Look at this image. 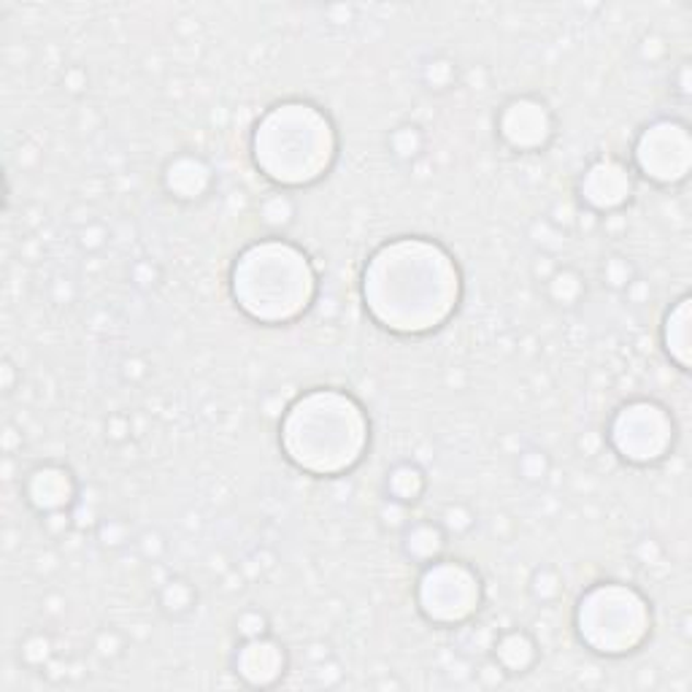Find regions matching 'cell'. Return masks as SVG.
Instances as JSON below:
<instances>
[{
  "label": "cell",
  "mask_w": 692,
  "mask_h": 692,
  "mask_svg": "<svg viewBox=\"0 0 692 692\" xmlns=\"http://www.w3.org/2000/svg\"><path fill=\"white\" fill-rule=\"evenodd\" d=\"M460 271L449 251L420 236L385 244L363 277L371 317L400 336L442 328L460 303Z\"/></svg>",
  "instance_id": "1"
},
{
  "label": "cell",
  "mask_w": 692,
  "mask_h": 692,
  "mask_svg": "<svg viewBox=\"0 0 692 692\" xmlns=\"http://www.w3.org/2000/svg\"><path fill=\"white\" fill-rule=\"evenodd\" d=\"M284 457L314 477H339L363 460L371 425L363 406L333 387H317L295 400L279 427Z\"/></svg>",
  "instance_id": "2"
},
{
  "label": "cell",
  "mask_w": 692,
  "mask_h": 692,
  "mask_svg": "<svg viewBox=\"0 0 692 692\" xmlns=\"http://www.w3.org/2000/svg\"><path fill=\"white\" fill-rule=\"evenodd\" d=\"M336 128L306 101L268 108L251 136V157L262 176L282 187H308L328 176L336 160Z\"/></svg>",
  "instance_id": "3"
},
{
  "label": "cell",
  "mask_w": 692,
  "mask_h": 692,
  "mask_svg": "<svg viewBox=\"0 0 692 692\" xmlns=\"http://www.w3.org/2000/svg\"><path fill=\"white\" fill-rule=\"evenodd\" d=\"M236 306L262 325L295 322L312 308L317 273L295 244L271 236L242 251L231 273Z\"/></svg>",
  "instance_id": "4"
},
{
  "label": "cell",
  "mask_w": 692,
  "mask_h": 692,
  "mask_svg": "<svg viewBox=\"0 0 692 692\" xmlns=\"http://www.w3.org/2000/svg\"><path fill=\"white\" fill-rule=\"evenodd\" d=\"M576 636L595 655H633L652 636L649 603L633 587L598 582L576 606Z\"/></svg>",
  "instance_id": "5"
},
{
  "label": "cell",
  "mask_w": 692,
  "mask_h": 692,
  "mask_svg": "<svg viewBox=\"0 0 692 692\" xmlns=\"http://www.w3.org/2000/svg\"><path fill=\"white\" fill-rule=\"evenodd\" d=\"M482 579L466 560H433L417 582V606L433 625L460 628L482 609Z\"/></svg>",
  "instance_id": "6"
},
{
  "label": "cell",
  "mask_w": 692,
  "mask_h": 692,
  "mask_svg": "<svg viewBox=\"0 0 692 692\" xmlns=\"http://www.w3.org/2000/svg\"><path fill=\"white\" fill-rule=\"evenodd\" d=\"M673 425L666 409L652 400H633L617 409L609 425V444L633 466H652L671 449Z\"/></svg>",
  "instance_id": "7"
},
{
  "label": "cell",
  "mask_w": 692,
  "mask_h": 692,
  "mask_svg": "<svg viewBox=\"0 0 692 692\" xmlns=\"http://www.w3.org/2000/svg\"><path fill=\"white\" fill-rule=\"evenodd\" d=\"M495 133L512 152L533 154L544 152L554 139V114L547 101L533 95H519L506 101L497 112Z\"/></svg>",
  "instance_id": "8"
},
{
  "label": "cell",
  "mask_w": 692,
  "mask_h": 692,
  "mask_svg": "<svg viewBox=\"0 0 692 692\" xmlns=\"http://www.w3.org/2000/svg\"><path fill=\"white\" fill-rule=\"evenodd\" d=\"M688 141V128L684 125H673L668 119L649 125L638 136L636 149H633V160L636 168L642 171L655 185H671V181H682L688 176V149L671 152V146Z\"/></svg>",
  "instance_id": "9"
},
{
  "label": "cell",
  "mask_w": 692,
  "mask_h": 692,
  "mask_svg": "<svg viewBox=\"0 0 692 692\" xmlns=\"http://www.w3.org/2000/svg\"><path fill=\"white\" fill-rule=\"evenodd\" d=\"M579 198L587 211L603 216L620 211L633 198V176L628 163L617 157L593 160L579 181Z\"/></svg>",
  "instance_id": "10"
},
{
  "label": "cell",
  "mask_w": 692,
  "mask_h": 692,
  "mask_svg": "<svg viewBox=\"0 0 692 692\" xmlns=\"http://www.w3.org/2000/svg\"><path fill=\"white\" fill-rule=\"evenodd\" d=\"M79 495V482L73 471L62 462H42L31 468L22 482V497L36 514L71 512Z\"/></svg>",
  "instance_id": "11"
},
{
  "label": "cell",
  "mask_w": 692,
  "mask_h": 692,
  "mask_svg": "<svg viewBox=\"0 0 692 692\" xmlns=\"http://www.w3.org/2000/svg\"><path fill=\"white\" fill-rule=\"evenodd\" d=\"M290 668V657L284 652V646L273 642L271 636L251 638V642H242L233 657V673L242 679L247 688H273V684L282 682V677Z\"/></svg>",
  "instance_id": "12"
},
{
  "label": "cell",
  "mask_w": 692,
  "mask_h": 692,
  "mask_svg": "<svg viewBox=\"0 0 692 692\" xmlns=\"http://www.w3.org/2000/svg\"><path fill=\"white\" fill-rule=\"evenodd\" d=\"M163 187L179 203H200L214 190V168L200 154L181 152L165 163Z\"/></svg>",
  "instance_id": "13"
},
{
  "label": "cell",
  "mask_w": 692,
  "mask_h": 692,
  "mask_svg": "<svg viewBox=\"0 0 692 692\" xmlns=\"http://www.w3.org/2000/svg\"><path fill=\"white\" fill-rule=\"evenodd\" d=\"M490 660H495L506 677H523V673L533 671L536 662H539V644L528 631L512 628V631H503L495 638Z\"/></svg>",
  "instance_id": "14"
},
{
  "label": "cell",
  "mask_w": 692,
  "mask_h": 692,
  "mask_svg": "<svg viewBox=\"0 0 692 692\" xmlns=\"http://www.w3.org/2000/svg\"><path fill=\"white\" fill-rule=\"evenodd\" d=\"M446 541V530L442 528L438 519H417V523H406L403 536H400V547H403V554L414 563H420L422 568L431 565L433 560H438L444 554Z\"/></svg>",
  "instance_id": "15"
},
{
  "label": "cell",
  "mask_w": 692,
  "mask_h": 692,
  "mask_svg": "<svg viewBox=\"0 0 692 692\" xmlns=\"http://www.w3.org/2000/svg\"><path fill=\"white\" fill-rule=\"evenodd\" d=\"M425 490H427V477L417 462H411V460L396 462V466L387 471V479H385L387 501L398 503V506H406V508L414 506V503L422 501Z\"/></svg>",
  "instance_id": "16"
},
{
  "label": "cell",
  "mask_w": 692,
  "mask_h": 692,
  "mask_svg": "<svg viewBox=\"0 0 692 692\" xmlns=\"http://www.w3.org/2000/svg\"><path fill=\"white\" fill-rule=\"evenodd\" d=\"M541 284H544L549 303H554L558 308H576L587 295L585 277L574 266H558Z\"/></svg>",
  "instance_id": "17"
},
{
  "label": "cell",
  "mask_w": 692,
  "mask_h": 692,
  "mask_svg": "<svg viewBox=\"0 0 692 692\" xmlns=\"http://www.w3.org/2000/svg\"><path fill=\"white\" fill-rule=\"evenodd\" d=\"M160 611L171 620H185L187 614H192L198 606V590L192 582H187L185 576H174V579L165 582L157 593Z\"/></svg>",
  "instance_id": "18"
},
{
  "label": "cell",
  "mask_w": 692,
  "mask_h": 692,
  "mask_svg": "<svg viewBox=\"0 0 692 692\" xmlns=\"http://www.w3.org/2000/svg\"><path fill=\"white\" fill-rule=\"evenodd\" d=\"M387 149H390V154L398 163H414L425 152V133H422L420 125H398L390 133V139H387Z\"/></svg>",
  "instance_id": "19"
},
{
  "label": "cell",
  "mask_w": 692,
  "mask_h": 692,
  "mask_svg": "<svg viewBox=\"0 0 692 692\" xmlns=\"http://www.w3.org/2000/svg\"><path fill=\"white\" fill-rule=\"evenodd\" d=\"M600 282H603V288L614 290V293H628L638 282L636 266L628 257L609 255L603 260V266H600Z\"/></svg>",
  "instance_id": "20"
},
{
  "label": "cell",
  "mask_w": 692,
  "mask_h": 692,
  "mask_svg": "<svg viewBox=\"0 0 692 692\" xmlns=\"http://www.w3.org/2000/svg\"><path fill=\"white\" fill-rule=\"evenodd\" d=\"M51 657H55V646H51V638L47 633H27L20 642V662L33 668V671L44 673V668H49Z\"/></svg>",
  "instance_id": "21"
},
{
  "label": "cell",
  "mask_w": 692,
  "mask_h": 692,
  "mask_svg": "<svg viewBox=\"0 0 692 692\" xmlns=\"http://www.w3.org/2000/svg\"><path fill=\"white\" fill-rule=\"evenodd\" d=\"M457 82V66L449 57H433L422 66V84H425L431 93H446V90L455 87Z\"/></svg>",
  "instance_id": "22"
},
{
  "label": "cell",
  "mask_w": 692,
  "mask_h": 692,
  "mask_svg": "<svg viewBox=\"0 0 692 692\" xmlns=\"http://www.w3.org/2000/svg\"><path fill=\"white\" fill-rule=\"evenodd\" d=\"M530 595H533L539 603H558V598L563 595V576L552 565H541L530 576Z\"/></svg>",
  "instance_id": "23"
},
{
  "label": "cell",
  "mask_w": 692,
  "mask_h": 692,
  "mask_svg": "<svg viewBox=\"0 0 692 692\" xmlns=\"http://www.w3.org/2000/svg\"><path fill=\"white\" fill-rule=\"evenodd\" d=\"M260 216H262V222L271 227V231H284V227L293 225V220H295L293 198L282 196V192L266 198L260 203Z\"/></svg>",
  "instance_id": "24"
},
{
  "label": "cell",
  "mask_w": 692,
  "mask_h": 692,
  "mask_svg": "<svg viewBox=\"0 0 692 692\" xmlns=\"http://www.w3.org/2000/svg\"><path fill=\"white\" fill-rule=\"evenodd\" d=\"M438 523H442L446 536H468L477 528V514L466 503H446L438 514Z\"/></svg>",
  "instance_id": "25"
},
{
  "label": "cell",
  "mask_w": 692,
  "mask_h": 692,
  "mask_svg": "<svg viewBox=\"0 0 692 692\" xmlns=\"http://www.w3.org/2000/svg\"><path fill=\"white\" fill-rule=\"evenodd\" d=\"M549 468H552V462H549L547 451H541V449L523 451V455H519V460H517L519 479H523V482H528V484H541V482H544Z\"/></svg>",
  "instance_id": "26"
},
{
  "label": "cell",
  "mask_w": 692,
  "mask_h": 692,
  "mask_svg": "<svg viewBox=\"0 0 692 692\" xmlns=\"http://www.w3.org/2000/svg\"><path fill=\"white\" fill-rule=\"evenodd\" d=\"M236 636L242 638V642H251V638L271 636V625H268L266 611L244 609L242 614L236 617Z\"/></svg>",
  "instance_id": "27"
},
{
  "label": "cell",
  "mask_w": 692,
  "mask_h": 692,
  "mask_svg": "<svg viewBox=\"0 0 692 692\" xmlns=\"http://www.w3.org/2000/svg\"><path fill=\"white\" fill-rule=\"evenodd\" d=\"M95 652H98L103 660H117L125 652V638L117 631H101L95 636Z\"/></svg>",
  "instance_id": "28"
},
{
  "label": "cell",
  "mask_w": 692,
  "mask_h": 692,
  "mask_svg": "<svg viewBox=\"0 0 692 692\" xmlns=\"http://www.w3.org/2000/svg\"><path fill=\"white\" fill-rule=\"evenodd\" d=\"M106 436H108V442H114V444L128 442V438H130V420H128V417L114 414L112 420H108V425H106Z\"/></svg>",
  "instance_id": "29"
},
{
  "label": "cell",
  "mask_w": 692,
  "mask_h": 692,
  "mask_svg": "<svg viewBox=\"0 0 692 692\" xmlns=\"http://www.w3.org/2000/svg\"><path fill=\"white\" fill-rule=\"evenodd\" d=\"M93 231H95V225H90V227H84L82 233H79V244H82L84 249H101L103 244H106L103 238H95ZM98 236H106V231H103L101 225H98Z\"/></svg>",
  "instance_id": "30"
},
{
  "label": "cell",
  "mask_w": 692,
  "mask_h": 692,
  "mask_svg": "<svg viewBox=\"0 0 692 692\" xmlns=\"http://www.w3.org/2000/svg\"><path fill=\"white\" fill-rule=\"evenodd\" d=\"M101 528H117V523H114V519H108V523H103ZM101 539H103V544H106V539H108V533H103L101 530ZM112 539H114V547H119V544H125V541H128V533H125V530H112Z\"/></svg>",
  "instance_id": "31"
},
{
  "label": "cell",
  "mask_w": 692,
  "mask_h": 692,
  "mask_svg": "<svg viewBox=\"0 0 692 692\" xmlns=\"http://www.w3.org/2000/svg\"><path fill=\"white\" fill-rule=\"evenodd\" d=\"M3 392L5 396L14 392V365H11V360H3Z\"/></svg>",
  "instance_id": "32"
}]
</instances>
